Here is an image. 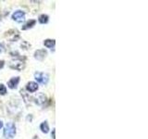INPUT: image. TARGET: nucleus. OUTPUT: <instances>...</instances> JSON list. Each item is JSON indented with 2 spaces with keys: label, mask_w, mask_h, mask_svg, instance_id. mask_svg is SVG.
<instances>
[{
  "label": "nucleus",
  "mask_w": 148,
  "mask_h": 139,
  "mask_svg": "<svg viewBox=\"0 0 148 139\" xmlns=\"http://www.w3.org/2000/svg\"><path fill=\"white\" fill-rule=\"evenodd\" d=\"M18 82H20V77H14V78H11L10 80L7 82V85H9V87L13 89V88H16L17 85L18 84Z\"/></svg>",
  "instance_id": "obj_8"
},
{
  "label": "nucleus",
  "mask_w": 148,
  "mask_h": 139,
  "mask_svg": "<svg viewBox=\"0 0 148 139\" xmlns=\"http://www.w3.org/2000/svg\"><path fill=\"white\" fill-rule=\"evenodd\" d=\"M5 37L10 42H15V41H18V38H20V33H18L17 30L12 29L5 33Z\"/></svg>",
  "instance_id": "obj_2"
},
{
  "label": "nucleus",
  "mask_w": 148,
  "mask_h": 139,
  "mask_svg": "<svg viewBox=\"0 0 148 139\" xmlns=\"http://www.w3.org/2000/svg\"><path fill=\"white\" fill-rule=\"evenodd\" d=\"M15 134H16V126L14 123L9 122L4 129V136L7 139H11L15 136Z\"/></svg>",
  "instance_id": "obj_1"
},
{
  "label": "nucleus",
  "mask_w": 148,
  "mask_h": 139,
  "mask_svg": "<svg viewBox=\"0 0 148 139\" xmlns=\"http://www.w3.org/2000/svg\"><path fill=\"white\" fill-rule=\"evenodd\" d=\"M35 22H36V21H35L34 20H31V21H27L23 26H22V30H27V29L32 28V26H34Z\"/></svg>",
  "instance_id": "obj_10"
},
{
  "label": "nucleus",
  "mask_w": 148,
  "mask_h": 139,
  "mask_svg": "<svg viewBox=\"0 0 148 139\" xmlns=\"http://www.w3.org/2000/svg\"><path fill=\"white\" fill-rule=\"evenodd\" d=\"M55 133H56V131H55V130H53V133H52V136H53V138H54V139L56 138V136H55Z\"/></svg>",
  "instance_id": "obj_17"
},
{
  "label": "nucleus",
  "mask_w": 148,
  "mask_h": 139,
  "mask_svg": "<svg viewBox=\"0 0 148 139\" xmlns=\"http://www.w3.org/2000/svg\"><path fill=\"white\" fill-rule=\"evenodd\" d=\"M4 64H5V62H4V61H0V69H2L4 67Z\"/></svg>",
  "instance_id": "obj_16"
},
{
  "label": "nucleus",
  "mask_w": 148,
  "mask_h": 139,
  "mask_svg": "<svg viewBox=\"0 0 148 139\" xmlns=\"http://www.w3.org/2000/svg\"><path fill=\"white\" fill-rule=\"evenodd\" d=\"M2 126H3V122L0 121V128H2Z\"/></svg>",
  "instance_id": "obj_18"
},
{
  "label": "nucleus",
  "mask_w": 148,
  "mask_h": 139,
  "mask_svg": "<svg viewBox=\"0 0 148 139\" xmlns=\"http://www.w3.org/2000/svg\"><path fill=\"white\" fill-rule=\"evenodd\" d=\"M2 51V46H1V44H0V52Z\"/></svg>",
  "instance_id": "obj_19"
},
{
  "label": "nucleus",
  "mask_w": 148,
  "mask_h": 139,
  "mask_svg": "<svg viewBox=\"0 0 148 139\" xmlns=\"http://www.w3.org/2000/svg\"><path fill=\"white\" fill-rule=\"evenodd\" d=\"M6 93H7V88L5 87V85L2 84H0V95H6Z\"/></svg>",
  "instance_id": "obj_14"
},
{
  "label": "nucleus",
  "mask_w": 148,
  "mask_h": 139,
  "mask_svg": "<svg viewBox=\"0 0 148 139\" xmlns=\"http://www.w3.org/2000/svg\"><path fill=\"white\" fill-rule=\"evenodd\" d=\"M46 55H47V52L44 49H39V50L35 51L34 58L36 59H38V61H43V59L46 57Z\"/></svg>",
  "instance_id": "obj_7"
},
{
  "label": "nucleus",
  "mask_w": 148,
  "mask_h": 139,
  "mask_svg": "<svg viewBox=\"0 0 148 139\" xmlns=\"http://www.w3.org/2000/svg\"><path fill=\"white\" fill-rule=\"evenodd\" d=\"M39 21L41 22V23H46V22L48 21V16L46 14H42L39 16Z\"/></svg>",
  "instance_id": "obj_13"
},
{
  "label": "nucleus",
  "mask_w": 148,
  "mask_h": 139,
  "mask_svg": "<svg viewBox=\"0 0 148 139\" xmlns=\"http://www.w3.org/2000/svg\"><path fill=\"white\" fill-rule=\"evenodd\" d=\"M33 99H34L36 104L43 105L46 101V95H44V94L39 93V94H37V96H35L34 97H33Z\"/></svg>",
  "instance_id": "obj_6"
},
{
  "label": "nucleus",
  "mask_w": 148,
  "mask_h": 139,
  "mask_svg": "<svg viewBox=\"0 0 148 139\" xmlns=\"http://www.w3.org/2000/svg\"><path fill=\"white\" fill-rule=\"evenodd\" d=\"M55 44H56L55 40H51V39H47V40H46V41L44 42V46H46V47H48V48L54 47H55Z\"/></svg>",
  "instance_id": "obj_11"
},
{
  "label": "nucleus",
  "mask_w": 148,
  "mask_h": 139,
  "mask_svg": "<svg viewBox=\"0 0 148 139\" xmlns=\"http://www.w3.org/2000/svg\"><path fill=\"white\" fill-rule=\"evenodd\" d=\"M40 128H41V130H42V132L44 133V134L48 133V131H49V126H48V123L46 122H43L42 124H41Z\"/></svg>",
  "instance_id": "obj_12"
},
{
  "label": "nucleus",
  "mask_w": 148,
  "mask_h": 139,
  "mask_svg": "<svg viewBox=\"0 0 148 139\" xmlns=\"http://www.w3.org/2000/svg\"><path fill=\"white\" fill-rule=\"evenodd\" d=\"M34 77H35L37 82H39L43 84H46L48 82V80H49L48 75L46 74V73H44V72H35Z\"/></svg>",
  "instance_id": "obj_4"
},
{
  "label": "nucleus",
  "mask_w": 148,
  "mask_h": 139,
  "mask_svg": "<svg viewBox=\"0 0 148 139\" xmlns=\"http://www.w3.org/2000/svg\"><path fill=\"white\" fill-rule=\"evenodd\" d=\"M26 89L28 90V92L33 93V92L37 91V89H38V84H37L36 82H30L27 84Z\"/></svg>",
  "instance_id": "obj_9"
},
{
  "label": "nucleus",
  "mask_w": 148,
  "mask_h": 139,
  "mask_svg": "<svg viewBox=\"0 0 148 139\" xmlns=\"http://www.w3.org/2000/svg\"><path fill=\"white\" fill-rule=\"evenodd\" d=\"M12 19L18 22H21V21H23L25 19V13L21 10H17L13 13Z\"/></svg>",
  "instance_id": "obj_5"
},
{
  "label": "nucleus",
  "mask_w": 148,
  "mask_h": 139,
  "mask_svg": "<svg viewBox=\"0 0 148 139\" xmlns=\"http://www.w3.org/2000/svg\"><path fill=\"white\" fill-rule=\"evenodd\" d=\"M20 94H21V96L24 97V101H25L26 103H27V102H28V100H30V99L28 98V96L26 95V93H25L24 90H20Z\"/></svg>",
  "instance_id": "obj_15"
},
{
  "label": "nucleus",
  "mask_w": 148,
  "mask_h": 139,
  "mask_svg": "<svg viewBox=\"0 0 148 139\" xmlns=\"http://www.w3.org/2000/svg\"><path fill=\"white\" fill-rule=\"evenodd\" d=\"M9 66H10V68H12V69H14V70H21L22 69H24L25 63H24V61H22L21 59H15V61H11L10 64H9Z\"/></svg>",
  "instance_id": "obj_3"
}]
</instances>
